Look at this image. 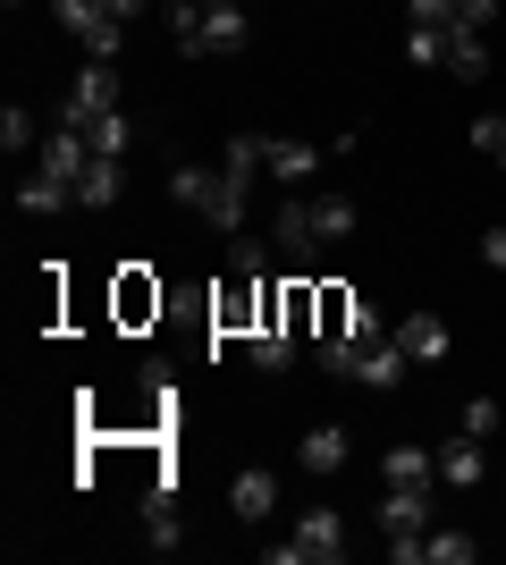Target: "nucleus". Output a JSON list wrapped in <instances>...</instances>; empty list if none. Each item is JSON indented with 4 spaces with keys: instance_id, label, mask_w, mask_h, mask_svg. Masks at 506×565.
Instances as JSON below:
<instances>
[{
    "instance_id": "nucleus-1",
    "label": "nucleus",
    "mask_w": 506,
    "mask_h": 565,
    "mask_svg": "<svg viewBox=\"0 0 506 565\" xmlns=\"http://www.w3.org/2000/svg\"><path fill=\"white\" fill-rule=\"evenodd\" d=\"M169 194H177V203H186L194 220H212V228H245V203H254V178H237V169L228 161H186V152H177V161H169Z\"/></svg>"
},
{
    "instance_id": "nucleus-2",
    "label": "nucleus",
    "mask_w": 506,
    "mask_h": 565,
    "mask_svg": "<svg viewBox=\"0 0 506 565\" xmlns=\"http://www.w3.org/2000/svg\"><path fill=\"white\" fill-rule=\"evenodd\" d=\"M169 34H177V51H194V60H228V51H245V0H219V9H194V0H169Z\"/></svg>"
},
{
    "instance_id": "nucleus-3",
    "label": "nucleus",
    "mask_w": 506,
    "mask_h": 565,
    "mask_svg": "<svg viewBox=\"0 0 506 565\" xmlns=\"http://www.w3.org/2000/svg\"><path fill=\"white\" fill-rule=\"evenodd\" d=\"M346 557V515L337 507H313L288 541H270V565H337Z\"/></svg>"
},
{
    "instance_id": "nucleus-4",
    "label": "nucleus",
    "mask_w": 506,
    "mask_h": 565,
    "mask_svg": "<svg viewBox=\"0 0 506 565\" xmlns=\"http://www.w3.org/2000/svg\"><path fill=\"white\" fill-rule=\"evenodd\" d=\"M380 532H388V557H422L431 541V490H380Z\"/></svg>"
},
{
    "instance_id": "nucleus-5",
    "label": "nucleus",
    "mask_w": 506,
    "mask_h": 565,
    "mask_svg": "<svg viewBox=\"0 0 506 565\" xmlns=\"http://www.w3.org/2000/svg\"><path fill=\"white\" fill-rule=\"evenodd\" d=\"M60 9V25H68L76 43L94 51V60H119V34H127V18L110 9V0H51Z\"/></svg>"
},
{
    "instance_id": "nucleus-6",
    "label": "nucleus",
    "mask_w": 506,
    "mask_h": 565,
    "mask_svg": "<svg viewBox=\"0 0 506 565\" xmlns=\"http://www.w3.org/2000/svg\"><path fill=\"white\" fill-rule=\"evenodd\" d=\"M270 236H279V254H288V262H313V254H321L313 194H295V186H288V203H279V220H270Z\"/></svg>"
},
{
    "instance_id": "nucleus-7",
    "label": "nucleus",
    "mask_w": 506,
    "mask_h": 565,
    "mask_svg": "<svg viewBox=\"0 0 506 565\" xmlns=\"http://www.w3.org/2000/svg\"><path fill=\"white\" fill-rule=\"evenodd\" d=\"M85 161H94L85 127H60V136H43V152H34V169H43V178H60L68 194H76V178H85Z\"/></svg>"
},
{
    "instance_id": "nucleus-8",
    "label": "nucleus",
    "mask_w": 506,
    "mask_h": 565,
    "mask_svg": "<svg viewBox=\"0 0 506 565\" xmlns=\"http://www.w3.org/2000/svg\"><path fill=\"white\" fill-rule=\"evenodd\" d=\"M101 110H119V68H110V60H94V68L68 85V127H85V118H101Z\"/></svg>"
},
{
    "instance_id": "nucleus-9",
    "label": "nucleus",
    "mask_w": 506,
    "mask_h": 565,
    "mask_svg": "<svg viewBox=\"0 0 506 565\" xmlns=\"http://www.w3.org/2000/svg\"><path fill=\"white\" fill-rule=\"evenodd\" d=\"M406 372H413V354L397 347V330L372 338V347H355V380H363V388H397Z\"/></svg>"
},
{
    "instance_id": "nucleus-10",
    "label": "nucleus",
    "mask_w": 506,
    "mask_h": 565,
    "mask_svg": "<svg viewBox=\"0 0 506 565\" xmlns=\"http://www.w3.org/2000/svg\"><path fill=\"white\" fill-rule=\"evenodd\" d=\"M346 456H355V439H346L337 423H313V430H304V448H295V465H304V472H346Z\"/></svg>"
},
{
    "instance_id": "nucleus-11",
    "label": "nucleus",
    "mask_w": 506,
    "mask_h": 565,
    "mask_svg": "<svg viewBox=\"0 0 506 565\" xmlns=\"http://www.w3.org/2000/svg\"><path fill=\"white\" fill-rule=\"evenodd\" d=\"M119 194H127V169L110 161V152H94V161H85V178H76V203H85V212H110Z\"/></svg>"
},
{
    "instance_id": "nucleus-12",
    "label": "nucleus",
    "mask_w": 506,
    "mask_h": 565,
    "mask_svg": "<svg viewBox=\"0 0 506 565\" xmlns=\"http://www.w3.org/2000/svg\"><path fill=\"white\" fill-rule=\"evenodd\" d=\"M228 507H237V523H262L270 507H279V472H237V490H228Z\"/></svg>"
},
{
    "instance_id": "nucleus-13",
    "label": "nucleus",
    "mask_w": 506,
    "mask_h": 565,
    "mask_svg": "<svg viewBox=\"0 0 506 565\" xmlns=\"http://www.w3.org/2000/svg\"><path fill=\"white\" fill-rule=\"evenodd\" d=\"M397 347H406L413 363H439V354H448V321H439V312H406V321H397Z\"/></svg>"
},
{
    "instance_id": "nucleus-14",
    "label": "nucleus",
    "mask_w": 506,
    "mask_h": 565,
    "mask_svg": "<svg viewBox=\"0 0 506 565\" xmlns=\"http://www.w3.org/2000/svg\"><path fill=\"white\" fill-rule=\"evenodd\" d=\"M380 481H388V490H431V481H439V456H422V448H388V456H380Z\"/></svg>"
},
{
    "instance_id": "nucleus-15",
    "label": "nucleus",
    "mask_w": 506,
    "mask_h": 565,
    "mask_svg": "<svg viewBox=\"0 0 506 565\" xmlns=\"http://www.w3.org/2000/svg\"><path fill=\"white\" fill-rule=\"evenodd\" d=\"M439 481H448V490H473V481H482V439H448V448H439Z\"/></svg>"
},
{
    "instance_id": "nucleus-16",
    "label": "nucleus",
    "mask_w": 506,
    "mask_h": 565,
    "mask_svg": "<svg viewBox=\"0 0 506 565\" xmlns=\"http://www.w3.org/2000/svg\"><path fill=\"white\" fill-rule=\"evenodd\" d=\"M448 76H489V51L473 25H448Z\"/></svg>"
},
{
    "instance_id": "nucleus-17",
    "label": "nucleus",
    "mask_w": 506,
    "mask_h": 565,
    "mask_svg": "<svg viewBox=\"0 0 506 565\" xmlns=\"http://www.w3.org/2000/svg\"><path fill=\"white\" fill-rule=\"evenodd\" d=\"M85 143H94V152H110V161H127V143H136L127 110H101V118H85Z\"/></svg>"
},
{
    "instance_id": "nucleus-18",
    "label": "nucleus",
    "mask_w": 506,
    "mask_h": 565,
    "mask_svg": "<svg viewBox=\"0 0 506 565\" xmlns=\"http://www.w3.org/2000/svg\"><path fill=\"white\" fill-rule=\"evenodd\" d=\"M313 228H321V245L355 236V203H346V194H313Z\"/></svg>"
},
{
    "instance_id": "nucleus-19",
    "label": "nucleus",
    "mask_w": 506,
    "mask_h": 565,
    "mask_svg": "<svg viewBox=\"0 0 506 565\" xmlns=\"http://www.w3.org/2000/svg\"><path fill=\"white\" fill-rule=\"evenodd\" d=\"M406 60L413 68H448V25H406Z\"/></svg>"
},
{
    "instance_id": "nucleus-20",
    "label": "nucleus",
    "mask_w": 506,
    "mask_h": 565,
    "mask_svg": "<svg viewBox=\"0 0 506 565\" xmlns=\"http://www.w3.org/2000/svg\"><path fill=\"white\" fill-rule=\"evenodd\" d=\"M0 143H9V161H18V152H43V127H34V118L9 102V110H0Z\"/></svg>"
},
{
    "instance_id": "nucleus-21",
    "label": "nucleus",
    "mask_w": 506,
    "mask_h": 565,
    "mask_svg": "<svg viewBox=\"0 0 506 565\" xmlns=\"http://www.w3.org/2000/svg\"><path fill=\"white\" fill-rule=\"evenodd\" d=\"M18 203H25V212H68L76 194L60 186V178H43V169H34V178H25V186H18Z\"/></svg>"
},
{
    "instance_id": "nucleus-22",
    "label": "nucleus",
    "mask_w": 506,
    "mask_h": 565,
    "mask_svg": "<svg viewBox=\"0 0 506 565\" xmlns=\"http://www.w3.org/2000/svg\"><path fill=\"white\" fill-rule=\"evenodd\" d=\"M422 557H431V565H473V532H431Z\"/></svg>"
},
{
    "instance_id": "nucleus-23",
    "label": "nucleus",
    "mask_w": 506,
    "mask_h": 565,
    "mask_svg": "<svg viewBox=\"0 0 506 565\" xmlns=\"http://www.w3.org/2000/svg\"><path fill=\"white\" fill-rule=\"evenodd\" d=\"M473 152H482V161H498V169H506V110L473 118Z\"/></svg>"
},
{
    "instance_id": "nucleus-24",
    "label": "nucleus",
    "mask_w": 506,
    "mask_h": 565,
    "mask_svg": "<svg viewBox=\"0 0 506 565\" xmlns=\"http://www.w3.org/2000/svg\"><path fill=\"white\" fill-rule=\"evenodd\" d=\"M456 430H464V439H489V430H498V405H489V397H464Z\"/></svg>"
},
{
    "instance_id": "nucleus-25",
    "label": "nucleus",
    "mask_w": 506,
    "mask_h": 565,
    "mask_svg": "<svg viewBox=\"0 0 506 565\" xmlns=\"http://www.w3.org/2000/svg\"><path fill=\"white\" fill-rule=\"evenodd\" d=\"M254 363H262V372H279V363H288V338H279V330H254Z\"/></svg>"
},
{
    "instance_id": "nucleus-26",
    "label": "nucleus",
    "mask_w": 506,
    "mask_h": 565,
    "mask_svg": "<svg viewBox=\"0 0 506 565\" xmlns=\"http://www.w3.org/2000/svg\"><path fill=\"white\" fill-rule=\"evenodd\" d=\"M489 18H498V0H456V25H473V34H489Z\"/></svg>"
},
{
    "instance_id": "nucleus-27",
    "label": "nucleus",
    "mask_w": 506,
    "mask_h": 565,
    "mask_svg": "<svg viewBox=\"0 0 506 565\" xmlns=\"http://www.w3.org/2000/svg\"><path fill=\"white\" fill-rule=\"evenodd\" d=\"M413 25H456V0H413Z\"/></svg>"
},
{
    "instance_id": "nucleus-28",
    "label": "nucleus",
    "mask_w": 506,
    "mask_h": 565,
    "mask_svg": "<svg viewBox=\"0 0 506 565\" xmlns=\"http://www.w3.org/2000/svg\"><path fill=\"white\" fill-rule=\"evenodd\" d=\"M482 262H489V270H506V228H489V236H482Z\"/></svg>"
},
{
    "instance_id": "nucleus-29",
    "label": "nucleus",
    "mask_w": 506,
    "mask_h": 565,
    "mask_svg": "<svg viewBox=\"0 0 506 565\" xmlns=\"http://www.w3.org/2000/svg\"><path fill=\"white\" fill-rule=\"evenodd\" d=\"M110 9H119V18H144V9H152V0H110Z\"/></svg>"
}]
</instances>
